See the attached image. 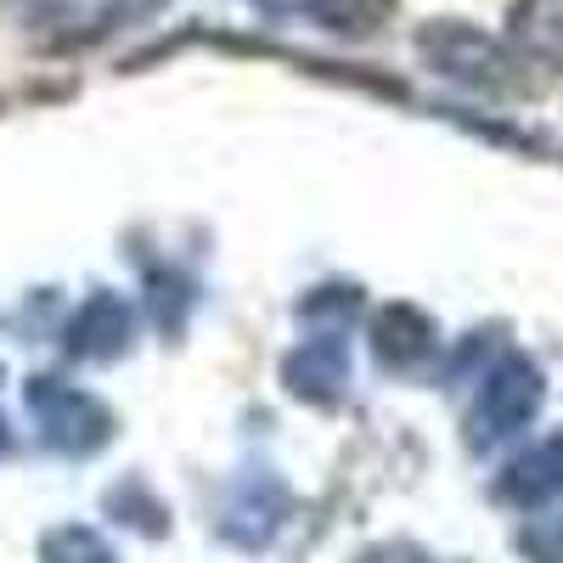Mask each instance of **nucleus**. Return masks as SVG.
<instances>
[{"mask_svg":"<svg viewBox=\"0 0 563 563\" xmlns=\"http://www.w3.org/2000/svg\"><path fill=\"white\" fill-rule=\"evenodd\" d=\"M23 400H29L34 422H40V440L52 451L90 456V451H102L108 434H113V411L97 395H85V389H74L63 378H29Z\"/></svg>","mask_w":563,"mask_h":563,"instance_id":"f257e3e1","label":"nucleus"},{"mask_svg":"<svg viewBox=\"0 0 563 563\" xmlns=\"http://www.w3.org/2000/svg\"><path fill=\"white\" fill-rule=\"evenodd\" d=\"M536 406H541V372L519 355H507L485 378V395H479V411H474V440L490 445V440L519 434L536 417Z\"/></svg>","mask_w":563,"mask_h":563,"instance_id":"7ed1b4c3","label":"nucleus"},{"mask_svg":"<svg viewBox=\"0 0 563 563\" xmlns=\"http://www.w3.org/2000/svg\"><path fill=\"white\" fill-rule=\"evenodd\" d=\"M282 7L305 12L316 29L344 34V40H366L395 18V0H282Z\"/></svg>","mask_w":563,"mask_h":563,"instance_id":"6e6552de","label":"nucleus"},{"mask_svg":"<svg viewBox=\"0 0 563 563\" xmlns=\"http://www.w3.org/2000/svg\"><path fill=\"white\" fill-rule=\"evenodd\" d=\"M282 378H288V389H294L299 400L333 406V400L344 395V384H350V344H344L339 333H316V339H305V344L288 355Z\"/></svg>","mask_w":563,"mask_h":563,"instance_id":"39448f33","label":"nucleus"},{"mask_svg":"<svg viewBox=\"0 0 563 563\" xmlns=\"http://www.w3.org/2000/svg\"><path fill=\"white\" fill-rule=\"evenodd\" d=\"M282 485L265 474V479H249L238 496H231V507H225V519H220V536L225 541H238V547H265L271 536H276V525H282Z\"/></svg>","mask_w":563,"mask_h":563,"instance_id":"423d86ee","label":"nucleus"},{"mask_svg":"<svg viewBox=\"0 0 563 563\" xmlns=\"http://www.w3.org/2000/svg\"><path fill=\"white\" fill-rule=\"evenodd\" d=\"M417 52L429 57L434 74L467 85V90H507V85H519V74H512V57L501 52V45L479 29H467V23H429L417 34Z\"/></svg>","mask_w":563,"mask_h":563,"instance_id":"f03ea898","label":"nucleus"},{"mask_svg":"<svg viewBox=\"0 0 563 563\" xmlns=\"http://www.w3.org/2000/svg\"><path fill=\"white\" fill-rule=\"evenodd\" d=\"M372 350H378L384 366H417L434 350V327L411 305H389L378 321H372Z\"/></svg>","mask_w":563,"mask_h":563,"instance_id":"0eeeda50","label":"nucleus"},{"mask_svg":"<svg viewBox=\"0 0 563 563\" xmlns=\"http://www.w3.org/2000/svg\"><path fill=\"white\" fill-rule=\"evenodd\" d=\"M558 490H563V440H552L536 456H525L507 474V485H501V496H512V501H547Z\"/></svg>","mask_w":563,"mask_h":563,"instance_id":"9d476101","label":"nucleus"},{"mask_svg":"<svg viewBox=\"0 0 563 563\" xmlns=\"http://www.w3.org/2000/svg\"><path fill=\"white\" fill-rule=\"evenodd\" d=\"M7 440H12V434H7V417H0V451H7Z\"/></svg>","mask_w":563,"mask_h":563,"instance_id":"f8f14e48","label":"nucleus"},{"mask_svg":"<svg viewBox=\"0 0 563 563\" xmlns=\"http://www.w3.org/2000/svg\"><path fill=\"white\" fill-rule=\"evenodd\" d=\"M512 40L525 45V57L563 68V0H519V12H512Z\"/></svg>","mask_w":563,"mask_h":563,"instance_id":"1a4fd4ad","label":"nucleus"},{"mask_svg":"<svg viewBox=\"0 0 563 563\" xmlns=\"http://www.w3.org/2000/svg\"><path fill=\"white\" fill-rule=\"evenodd\" d=\"M40 558L45 563H113V547L90 525H63L40 541Z\"/></svg>","mask_w":563,"mask_h":563,"instance_id":"9b49d317","label":"nucleus"},{"mask_svg":"<svg viewBox=\"0 0 563 563\" xmlns=\"http://www.w3.org/2000/svg\"><path fill=\"white\" fill-rule=\"evenodd\" d=\"M135 339V310L124 294H108L97 288L68 321V355L79 361H119Z\"/></svg>","mask_w":563,"mask_h":563,"instance_id":"20e7f679","label":"nucleus"}]
</instances>
